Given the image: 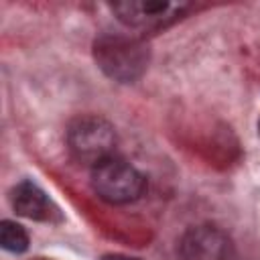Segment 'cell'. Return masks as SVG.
<instances>
[{
    "instance_id": "obj_10",
    "label": "cell",
    "mask_w": 260,
    "mask_h": 260,
    "mask_svg": "<svg viewBox=\"0 0 260 260\" xmlns=\"http://www.w3.org/2000/svg\"><path fill=\"white\" fill-rule=\"evenodd\" d=\"M37 260H47V258H37Z\"/></svg>"
},
{
    "instance_id": "obj_2",
    "label": "cell",
    "mask_w": 260,
    "mask_h": 260,
    "mask_svg": "<svg viewBox=\"0 0 260 260\" xmlns=\"http://www.w3.org/2000/svg\"><path fill=\"white\" fill-rule=\"evenodd\" d=\"M67 146L77 162L95 167L114 156L116 132L104 118L79 116L67 128Z\"/></svg>"
},
{
    "instance_id": "obj_6",
    "label": "cell",
    "mask_w": 260,
    "mask_h": 260,
    "mask_svg": "<svg viewBox=\"0 0 260 260\" xmlns=\"http://www.w3.org/2000/svg\"><path fill=\"white\" fill-rule=\"evenodd\" d=\"M10 203H12V207L18 215L28 217V219L47 221L57 213V209L53 207L47 193L30 181H22L12 189Z\"/></svg>"
},
{
    "instance_id": "obj_9",
    "label": "cell",
    "mask_w": 260,
    "mask_h": 260,
    "mask_svg": "<svg viewBox=\"0 0 260 260\" xmlns=\"http://www.w3.org/2000/svg\"><path fill=\"white\" fill-rule=\"evenodd\" d=\"M258 134H260V120H258Z\"/></svg>"
},
{
    "instance_id": "obj_5",
    "label": "cell",
    "mask_w": 260,
    "mask_h": 260,
    "mask_svg": "<svg viewBox=\"0 0 260 260\" xmlns=\"http://www.w3.org/2000/svg\"><path fill=\"white\" fill-rule=\"evenodd\" d=\"M118 20L132 28H154L162 26L181 14L183 6L175 2H146V0H130L112 4Z\"/></svg>"
},
{
    "instance_id": "obj_7",
    "label": "cell",
    "mask_w": 260,
    "mask_h": 260,
    "mask_svg": "<svg viewBox=\"0 0 260 260\" xmlns=\"http://www.w3.org/2000/svg\"><path fill=\"white\" fill-rule=\"evenodd\" d=\"M0 244H2L4 250L20 254V252H24L28 248V234L16 221L4 219L0 223Z\"/></svg>"
},
{
    "instance_id": "obj_1",
    "label": "cell",
    "mask_w": 260,
    "mask_h": 260,
    "mask_svg": "<svg viewBox=\"0 0 260 260\" xmlns=\"http://www.w3.org/2000/svg\"><path fill=\"white\" fill-rule=\"evenodd\" d=\"M93 59L110 79L132 83L146 71L150 51L142 41L134 37L102 35L93 43Z\"/></svg>"
},
{
    "instance_id": "obj_4",
    "label": "cell",
    "mask_w": 260,
    "mask_h": 260,
    "mask_svg": "<svg viewBox=\"0 0 260 260\" xmlns=\"http://www.w3.org/2000/svg\"><path fill=\"white\" fill-rule=\"evenodd\" d=\"M181 260H234V244L225 232L213 225H197L179 242Z\"/></svg>"
},
{
    "instance_id": "obj_8",
    "label": "cell",
    "mask_w": 260,
    "mask_h": 260,
    "mask_svg": "<svg viewBox=\"0 0 260 260\" xmlns=\"http://www.w3.org/2000/svg\"><path fill=\"white\" fill-rule=\"evenodd\" d=\"M100 260H140V258H132V256H124V254H106Z\"/></svg>"
},
{
    "instance_id": "obj_3",
    "label": "cell",
    "mask_w": 260,
    "mask_h": 260,
    "mask_svg": "<svg viewBox=\"0 0 260 260\" xmlns=\"http://www.w3.org/2000/svg\"><path fill=\"white\" fill-rule=\"evenodd\" d=\"M91 185L95 193L108 203H130L136 201L146 187V181L140 171H136L130 162L110 156L93 167Z\"/></svg>"
}]
</instances>
